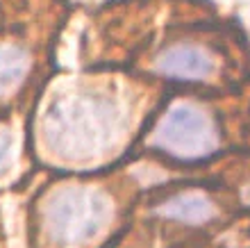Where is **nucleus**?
Returning a JSON list of instances; mask_svg holds the SVG:
<instances>
[{"label":"nucleus","instance_id":"0eeeda50","mask_svg":"<svg viewBox=\"0 0 250 248\" xmlns=\"http://www.w3.org/2000/svg\"><path fill=\"white\" fill-rule=\"evenodd\" d=\"M12 164V135L0 128V176L7 171V166Z\"/></svg>","mask_w":250,"mask_h":248},{"label":"nucleus","instance_id":"7ed1b4c3","mask_svg":"<svg viewBox=\"0 0 250 248\" xmlns=\"http://www.w3.org/2000/svg\"><path fill=\"white\" fill-rule=\"evenodd\" d=\"M150 144L175 159H200L216 150L218 137L214 121L200 107L178 103L162 116Z\"/></svg>","mask_w":250,"mask_h":248},{"label":"nucleus","instance_id":"f03ea898","mask_svg":"<svg viewBox=\"0 0 250 248\" xmlns=\"http://www.w3.org/2000/svg\"><path fill=\"white\" fill-rule=\"evenodd\" d=\"M112 219V203L93 187L57 189L43 205V228L60 248H82L98 239Z\"/></svg>","mask_w":250,"mask_h":248},{"label":"nucleus","instance_id":"20e7f679","mask_svg":"<svg viewBox=\"0 0 250 248\" xmlns=\"http://www.w3.org/2000/svg\"><path fill=\"white\" fill-rule=\"evenodd\" d=\"M214 57L198 46H173L157 59V71L175 80L198 82L214 73Z\"/></svg>","mask_w":250,"mask_h":248},{"label":"nucleus","instance_id":"423d86ee","mask_svg":"<svg viewBox=\"0 0 250 248\" xmlns=\"http://www.w3.org/2000/svg\"><path fill=\"white\" fill-rule=\"evenodd\" d=\"M30 73V57L16 46H0V100L21 87Z\"/></svg>","mask_w":250,"mask_h":248},{"label":"nucleus","instance_id":"39448f33","mask_svg":"<svg viewBox=\"0 0 250 248\" xmlns=\"http://www.w3.org/2000/svg\"><path fill=\"white\" fill-rule=\"evenodd\" d=\"M157 214L171 221L187 223V225H203L216 216V207L205 194L187 191V194H178L162 203L157 207Z\"/></svg>","mask_w":250,"mask_h":248},{"label":"nucleus","instance_id":"f257e3e1","mask_svg":"<svg viewBox=\"0 0 250 248\" xmlns=\"http://www.w3.org/2000/svg\"><path fill=\"white\" fill-rule=\"evenodd\" d=\"M127 114L103 89H75L55 98L41 121L48 153L62 162H91L107 155L123 137Z\"/></svg>","mask_w":250,"mask_h":248}]
</instances>
